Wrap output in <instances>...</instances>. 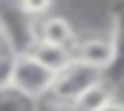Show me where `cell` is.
Returning <instances> with one entry per match:
<instances>
[{
    "mask_svg": "<svg viewBox=\"0 0 124 111\" xmlns=\"http://www.w3.org/2000/svg\"><path fill=\"white\" fill-rule=\"evenodd\" d=\"M29 53L34 56L44 68H49L54 75H56L58 70H63V68L73 61V51H71L68 46H56V43H46V41H37V43L29 48Z\"/></svg>",
    "mask_w": 124,
    "mask_h": 111,
    "instance_id": "52a82bcc",
    "label": "cell"
},
{
    "mask_svg": "<svg viewBox=\"0 0 124 111\" xmlns=\"http://www.w3.org/2000/svg\"><path fill=\"white\" fill-rule=\"evenodd\" d=\"M34 36L37 41H46V43H56V46H73L76 41V29L66 17H46L44 22H34ZM34 41V43H37Z\"/></svg>",
    "mask_w": 124,
    "mask_h": 111,
    "instance_id": "8992f818",
    "label": "cell"
},
{
    "mask_svg": "<svg viewBox=\"0 0 124 111\" xmlns=\"http://www.w3.org/2000/svg\"><path fill=\"white\" fill-rule=\"evenodd\" d=\"M37 111H73V106L71 104H61V101H54V99H44L41 97V101H39V106H37Z\"/></svg>",
    "mask_w": 124,
    "mask_h": 111,
    "instance_id": "30bf717a",
    "label": "cell"
},
{
    "mask_svg": "<svg viewBox=\"0 0 124 111\" xmlns=\"http://www.w3.org/2000/svg\"><path fill=\"white\" fill-rule=\"evenodd\" d=\"M97 111H124V101H117V99L112 97V99H109L105 106H100Z\"/></svg>",
    "mask_w": 124,
    "mask_h": 111,
    "instance_id": "8fae6325",
    "label": "cell"
},
{
    "mask_svg": "<svg viewBox=\"0 0 124 111\" xmlns=\"http://www.w3.org/2000/svg\"><path fill=\"white\" fill-rule=\"evenodd\" d=\"M17 5L27 17H41L51 10L54 0H17Z\"/></svg>",
    "mask_w": 124,
    "mask_h": 111,
    "instance_id": "9c48e42d",
    "label": "cell"
},
{
    "mask_svg": "<svg viewBox=\"0 0 124 111\" xmlns=\"http://www.w3.org/2000/svg\"><path fill=\"white\" fill-rule=\"evenodd\" d=\"M109 39H112L114 56H112V65L105 70L102 77L114 87L117 82L124 80V0L114 3V7H112V34H109Z\"/></svg>",
    "mask_w": 124,
    "mask_h": 111,
    "instance_id": "5b68a950",
    "label": "cell"
},
{
    "mask_svg": "<svg viewBox=\"0 0 124 111\" xmlns=\"http://www.w3.org/2000/svg\"><path fill=\"white\" fill-rule=\"evenodd\" d=\"M97 80H102V73L97 68L85 65L73 58L63 70H58L54 75V82H51V89L46 97L54 101H61V104H73L78 99V94H83Z\"/></svg>",
    "mask_w": 124,
    "mask_h": 111,
    "instance_id": "7a4b0ae2",
    "label": "cell"
},
{
    "mask_svg": "<svg viewBox=\"0 0 124 111\" xmlns=\"http://www.w3.org/2000/svg\"><path fill=\"white\" fill-rule=\"evenodd\" d=\"M0 41L12 53L29 51L37 41L34 22L20 10L17 0H0Z\"/></svg>",
    "mask_w": 124,
    "mask_h": 111,
    "instance_id": "3957f363",
    "label": "cell"
},
{
    "mask_svg": "<svg viewBox=\"0 0 124 111\" xmlns=\"http://www.w3.org/2000/svg\"><path fill=\"white\" fill-rule=\"evenodd\" d=\"M51 82H54V73L44 68L29 51H22V53H12L3 89L17 92L27 99H41L49 94Z\"/></svg>",
    "mask_w": 124,
    "mask_h": 111,
    "instance_id": "6da1fadb",
    "label": "cell"
},
{
    "mask_svg": "<svg viewBox=\"0 0 124 111\" xmlns=\"http://www.w3.org/2000/svg\"><path fill=\"white\" fill-rule=\"evenodd\" d=\"M112 99V85L102 77L95 85H90L83 94H78V99L71 104L73 111H97L100 106H105Z\"/></svg>",
    "mask_w": 124,
    "mask_h": 111,
    "instance_id": "ba28073f",
    "label": "cell"
},
{
    "mask_svg": "<svg viewBox=\"0 0 124 111\" xmlns=\"http://www.w3.org/2000/svg\"><path fill=\"white\" fill-rule=\"evenodd\" d=\"M71 51H73V58H76V61L97 68L102 75H105V70L112 65V56H114V51H112V39H109V36H88V39H83V41H76V43L71 46Z\"/></svg>",
    "mask_w": 124,
    "mask_h": 111,
    "instance_id": "277c9868",
    "label": "cell"
}]
</instances>
